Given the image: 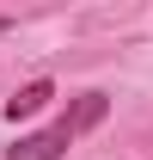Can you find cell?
I'll return each instance as SVG.
<instances>
[{
    "mask_svg": "<svg viewBox=\"0 0 153 160\" xmlns=\"http://www.w3.org/2000/svg\"><path fill=\"white\" fill-rule=\"evenodd\" d=\"M67 142H74V129H67V123H49V129H37V136H25L6 160H61Z\"/></svg>",
    "mask_w": 153,
    "mask_h": 160,
    "instance_id": "6da1fadb",
    "label": "cell"
},
{
    "mask_svg": "<svg viewBox=\"0 0 153 160\" xmlns=\"http://www.w3.org/2000/svg\"><path fill=\"white\" fill-rule=\"evenodd\" d=\"M49 99H55V86H49V80H31V86H19V92L6 99V117H12V123H19V117H37Z\"/></svg>",
    "mask_w": 153,
    "mask_h": 160,
    "instance_id": "7a4b0ae2",
    "label": "cell"
},
{
    "mask_svg": "<svg viewBox=\"0 0 153 160\" xmlns=\"http://www.w3.org/2000/svg\"><path fill=\"white\" fill-rule=\"evenodd\" d=\"M98 117H104V99H98V92H86V99L74 105V117H61V123H67V129H74V136H80V129H92Z\"/></svg>",
    "mask_w": 153,
    "mask_h": 160,
    "instance_id": "3957f363",
    "label": "cell"
},
{
    "mask_svg": "<svg viewBox=\"0 0 153 160\" xmlns=\"http://www.w3.org/2000/svg\"><path fill=\"white\" fill-rule=\"evenodd\" d=\"M0 31H6V19H0Z\"/></svg>",
    "mask_w": 153,
    "mask_h": 160,
    "instance_id": "277c9868",
    "label": "cell"
}]
</instances>
